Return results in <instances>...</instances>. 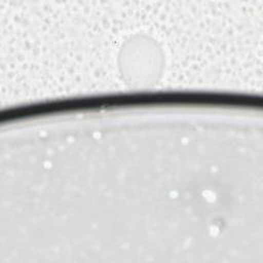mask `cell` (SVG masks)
I'll return each mask as SVG.
<instances>
[{"label":"cell","mask_w":263,"mask_h":263,"mask_svg":"<svg viewBox=\"0 0 263 263\" xmlns=\"http://www.w3.org/2000/svg\"><path fill=\"white\" fill-rule=\"evenodd\" d=\"M116 58L121 80L134 87H147L157 83L165 67L162 46L146 34L128 37L120 44Z\"/></svg>","instance_id":"1"}]
</instances>
